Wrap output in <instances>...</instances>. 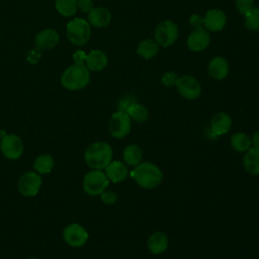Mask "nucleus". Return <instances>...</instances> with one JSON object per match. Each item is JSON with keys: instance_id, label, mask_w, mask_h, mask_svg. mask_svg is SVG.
<instances>
[{"instance_id": "nucleus-1", "label": "nucleus", "mask_w": 259, "mask_h": 259, "mask_svg": "<svg viewBox=\"0 0 259 259\" xmlns=\"http://www.w3.org/2000/svg\"><path fill=\"white\" fill-rule=\"evenodd\" d=\"M135 182L145 189H153L159 186L163 179L161 169L151 162H141L130 172Z\"/></svg>"}, {"instance_id": "nucleus-2", "label": "nucleus", "mask_w": 259, "mask_h": 259, "mask_svg": "<svg viewBox=\"0 0 259 259\" xmlns=\"http://www.w3.org/2000/svg\"><path fill=\"white\" fill-rule=\"evenodd\" d=\"M113 151L111 146L102 141L94 142L87 147L84 153L86 164L94 170H103L112 161Z\"/></svg>"}, {"instance_id": "nucleus-3", "label": "nucleus", "mask_w": 259, "mask_h": 259, "mask_svg": "<svg viewBox=\"0 0 259 259\" xmlns=\"http://www.w3.org/2000/svg\"><path fill=\"white\" fill-rule=\"evenodd\" d=\"M90 82V71L85 64L75 63L68 67L61 76L62 86L69 91L85 88Z\"/></svg>"}, {"instance_id": "nucleus-4", "label": "nucleus", "mask_w": 259, "mask_h": 259, "mask_svg": "<svg viewBox=\"0 0 259 259\" xmlns=\"http://www.w3.org/2000/svg\"><path fill=\"white\" fill-rule=\"evenodd\" d=\"M67 37L75 46H84L91 37V25L84 18H73L66 26Z\"/></svg>"}, {"instance_id": "nucleus-5", "label": "nucleus", "mask_w": 259, "mask_h": 259, "mask_svg": "<svg viewBox=\"0 0 259 259\" xmlns=\"http://www.w3.org/2000/svg\"><path fill=\"white\" fill-rule=\"evenodd\" d=\"M109 180L102 170L89 171L83 178V190L91 196L100 195L108 186Z\"/></svg>"}, {"instance_id": "nucleus-6", "label": "nucleus", "mask_w": 259, "mask_h": 259, "mask_svg": "<svg viewBox=\"0 0 259 259\" xmlns=\"http://www.w3.org/2000/svg\"><path fill=\"white\" fill-rule=\"evenodd\" d=\"M179 30L177 24L169 19L158 23L154 31V39L160 47L168 48L174 45L178 38Z\"/></svg>"}, {"instance_id": "nucleus-7", "label": "nucleus", "mask_w": 259, "mask_h": 259, "mask_svg": "<svg viewBox=\"0 0 259 259\" xmlns=\"http://www.w3.org/2000/svg\"><path fill=\"white\" fill-rule=\"evenodd\" d=\"M132 128V118L130 115L122 111H115L112 113L109 122L108 131L115 139H122L126 137Z\"/></svg>"}, {"instance_id": "nucleus-8", "label": "nucleus", "mask_w": 259, "mask_h": 259, "mask_svg": "<svg viewBox=\"0 0 259 259\" xmlns=\"http://www.w3.org/2000/svg\"><path fill=\"white\" fill-rule=\"evenodd\" d=\"M0 151L5 158L9 160H17L24 152L23 142L15 134L5 135L0 141Z\"/></svg>"}, {"instance_id": "nucleus-9", "label": "nucleus", "mask_w": 259, "mask_h": 259, "mask_svg": "<svg viewBox=\"0 0 259 259\" xmlns=\"http://www.w3.org/2000/svg\"><path fill=\"white\" fill-rule=\"evenodd\" d=\"M41 176L34 171L23 173L17 182V189L23 196H35L41 187Z\"/></svg>"}, {"instance_id": "nucleus-10", "label": "nucleus", "mask_w": 259, "mask_h": 259, "mask_svg": "<svg viewBox=\"0 0 259 259\" xmlns=\"http://www.w3.org/2000/svg\"><path fill=\"white\" fill-rule=\"evenodd\" d=\"M178 93L187 100H194L200 96L201 85L199 81L190 75H183L178 77L175 84Z\"/></svg>"}, {"instance_id": "nucleus-11", "label": "nucleus", "mask_w": 259, "mask_h": 259, "mask_svg": "<svg viewBox=\"0 0 259 259\" xmlns=\"http://www.w3.org/2000/svg\"><path fill=\"white\" fill-rule=\"evenodd\" d=\"M63 239L71 247L79 248L84 246L89 238L86 229L78 223H73L66 226L63 230Z\"/></svg>"}, {"instance_id": "nucleus-12", "label": "nucleus", "mask_w": 259, "mask_h": 259, "mask_svg": "<svg viewBox=\"0 0 259 259\" xmlns=\"http://www.w3.org/2000/svg\"><path fill=\"white\" fill-rule=\"evenodd\" d=\"M228 18L226 13L219 8H211L207 10L202 17V26L211 32L222 30L227 24Z\"/></svg>"}, {"instance_id": "nucleus-13", "label": "nucleus", "mask_w": 259, "mask_h": 259, "mask_svg": "<svg viewBox=\"0 0 259 259\" xmlns=\"http://www.w3.org/2000/svg\"><path fill=\"white\" fill-rule=\"evenodd\" d=\"M210 42L209 32L204 27H197L189 33L186 39L187 47L192 52L204 51Z\"/></svg>"}, {"instance_id": "nucleus-14", "label": "nucleus", "mask_w": 259, "mask_h": 259, "mask_svg": "<svg viewBox=\"0 0 259 259\" xmlns=\"http://www.w3.org/2000/svg\"><path fill=\"white\" fill-rule=\"evenodd\" d=\"M60 40V35L57 30L53 28H45L36 33L34 37V45L39 51H48L54 49Z\"/></svg>"}, {"instance_id": "nucleus-15", "label": "nucleus", "mask_w": 259, "mask_h": 259, "mask_svg": "<svg viewBox=\"0 0 259 259\" xmlns=\"http://www.w3.org/2000/svg\"><path fill=\"white\" fill-rule=\"evenodd\" d=\"M230 67L228 61L222 56H215L208 62V75L215 80H224L229 75Z\"/></svg>"}, {"instance_id": "nucleus-16", "label": "nucleus", "mask_w": 259, "mask_h": 259, "mask_svg": "<svg viewBox=\"0 0 259 259\" xmlns=\"http://www.w3.org/2000/svg\"><path fill=\"white\" fill-rule=\"evenodd\" d=\"M104 170L108 180L113 183H120L130 175L127 165L121 161H111Z\"/></svg>"}, {"instance_id": "nucleus-17", "label": "nucleus", "mask_w": 259, "mask_h": 259, "mask_svg": "<svg viewBox=\"0 0 259 259\" xmlns=\"http://www.w3.org/2000/svg\"><path fill=\"white\" fill-rule=\"evenodd\" d=\"M111 12L105 7H93L88 12V22L91 26L102 28L107 26L111 21Z\"/></svg>"}, {"instance_id": "nucleus-18", "label": "nucleus", "mask_w": 259, "mask_h": 259, "mask_svg": "<svg viewBox=\"0 0 259 259\" xmlns=\"http://www.w3.org/2000/svg\"><path fill=\"white\" fill-rule=\"evenodd\" d=\"M108 64L106 54L101 50H92L86 55L85 66L92 72L102 71Z\"/></svg>"}, {"instance_id": "nucleus-19", "label": "nucleus", "mask_w": 259, "mask_h": 259, "mask_svg": "<svg viewBox=\"0 0 259 259\" xmlns=\"http://www.w3.org/2000/svg\"><path fill=\"white\" fill-rule=\"evenodd\" d=\"M232 118L226 112L215 113L210 120V132L215 136H222L229 133L232 127Z\"/></svg>"}, {"instance_id": "nucleus-20", "label": "nucleus", "mask_w": 259, "mask_h": 259, "mask_svg": "<svg viewBox=\"0 0 259 259\" xmlns=\"http://www.w3.org/2000/svg\"><path fill=\"white\" fill-rule=\"evenodd\" d=\"M148 250L154 254L159 255L164 253L168 248V237L164 232H154L147 241Z\"/></svg>"}, {"instance_id": "nucleus-21", "label": "nucleus", "mask_w": 259, "mask_h": 259, "mask_svg": "<svg viewBox=\"0 0 259 259\" xmlns=\"http://www.w3.org/2000/svg\"><path fill=\"white\" fill-rule=\"evenodd\" d=\"M159 51L160 46L154 38H145L141 40L137 47V54L145 60L154 59Z\"/></svg>"}, {"instance_id": "nucleus-22", "label": "nucleus", "mask_w": 259, "mask_h": 259, "mask_svg": "<svg viewBox=\"0 0 259 259\" xmlns=\"http://www.w3.org/2000/svg\"><path fill=\"white\" fill-rule=\"evenodd\" d=\"M245 170L252 175H259V149L251 147L243 158Z\"/></svg>"}, {"instance_id": "nucleus-23", "label": "nucleus", "mask_w": 259, "mask_h": 259, "mask_svg": "<svg viewBox=\"0 0 259 259\" xmlns=\"http://www.w3.org/2000/svg\"><path fill=\"white\" fill-rule=\"evenodd\" d=\"M122 158L127 166L135 167L142 162L143 150L138 145H127L122 151Z\"/></svg>"}, {"instance_id": "nucleus-24", "label": "nucleus", "mask_w": 259, "mask_h": 259, "mask_svg": "<svg viewBox=\"0 0 259 259\" xmlns=\"http://www.w3.org/2000/svg\"><path fill=\"white\" fill-rule=\"evenodd\" d=\"M55 165V161L52 155L50 154H40L38 155L33 162V171L37 174L46 175L52 172Z\"/></svg>"}, {"instance_id": "nucleus-25", "label": "nucleus", "mask_w": 259, "mask_h": 259, "mask_svg": "<svg viewBox=\"0 0 259 259\" xmlns=\"http://www.w3.org/2000/svg\"><path fill=\"white\" fill-rule=\"evenodd\" d=\"M230 144L232 148L239 153L247 152L252 147L251 138L243 132L234 133L230 138Z\"/></svg>"}, {"instance_id": "nucleus-26", "label": "nucleus", "mask_w": 259, "mask_h": 259, "mask_svg": "<svg viewBox=\"0 0 259 259\" xmlns=\"http://www.w3.org/2000/svg\"><path fill=\"white\" fill-rule=\"evenodd\" d=\"M55 7L64 17H72L78 10L77 0H56Z\"/></svg>"}, {"instance_id": "nucleus-27", "label": "nucleus", "mask_w": 259, "mask_h": 259, "mask_svg": "<svg viewBox=\"0 0 259 259\" xmlns=\"http://www.w3.org/2000/svg\"><path fill=\"white\" fill-rule=\"evenodd\" d=\"M126 113L130 115V117L132 118V120H135L136 122H145L148 120L149 118V110L148 108L139 103L138 101L135 102L126 111Z\"/></svg>"}, {"instance_id": "nucleus-28", "label": "nucleus", "mask_w": 259, "mask_h": 259, "mask_svg": "<svg viewBox=\"0 0 259 259\" xmlns=\"http://www.w3.org/2000/svg\"><path fill=\"white\" fill-rule=\"evenodd\" d=\"M245 26L249 30L259 31V6H255L247 14L244 15Z\"/></svg>"}, {"instance_id": "nucleus-29", "label": "nucleus", "mask_w": 259, "mask_h": 259, "mask_svg": "<svg viewBox=\"0 0 259 259\" xmlns=\"http://www.w3.org/2000/svg\"><path fill=\"white\" fill-rule=\"evenodd\" d=\"M177 79L178 76L174 71H166L161 76V84L165 87H172L175 86Z\"/></svg>"}, {"instance_id": "nucleus-30", "label": "nucleus", "mask_w": 259, "mask_h": 259, "mask_svg": "<svg viewBox=\"0 0 259 259\" xmlns=\"http://www.w3.org/2000/svg\"><path fill=\"white\" fill-rule=\"evenodd\" d=\"M254 7V0H236V8L242 15L247 14Z\"/></svg>"}, {"instance_id": "nucleus-31", "label": "nucleus", "mask_w": 259, "mask_h": 259, "mask_svg": "<svg viewBox=\"0 0 259 259\" xmlns=\"http://www.w3.org/2000/svg\"><path fill=\"white\" fill-rule=\"evenodd\" d=\"M135 102H137V99H136L135 96H133V95H126V96L122 97V98L118 101V103H117V110L126 113L127 109H128Z\"/></svg>"}, {"instance_id": "nucleus-32", "label": "nucleus", "mask_w": 259, "mask_h": 259, "mask_svg": "<svg viewBox=\"0 0 259 259\" xmlns=\"http://www.w3.org/2000/svg\"><path fill=\"white\" fill-rule=\"evenodd\" d=\"M100 199L105 204H113V203H115L117 201L118 197H117V194L114 193L113 191H109V190L105 189L100 194Z\"/></svg>"}, {"instance_id": "nucleus-33", "label": "nucleus", "mask_w": 259, "mask_h": 259, "mask_svg": "<svg viewBox=\"0 0 259 259\" xmlns=\"http://www.w3.org/2000/svg\"><path fill=\"white\" fill-rule=\"evenodd\" d=\"M77 7L82 12L88 13L94 7V3L93 0H77Z\"/></svg>"}, {"instance_id": "nucleus-34", "label": "nucleus", "mask_w": 259, "mask_h": 259, "mask_svg": "<svg viewBox=\"0 0 259 259\" xmlns=\"http://www.w3.org/2000/svg\"><path fill=\"white\" fill-rule=\"evenodd\" d=\"M189 22L192 26H194L195 28L197 27H203L202 26V18L199 17V15H192L189 19Z\"/></svg>"}, {"instance_id": "nucleus-35", "label": "nucleus", "mask_w": 259, "mask_h": 259, "mask_svg": "<svg viewBox=\"0 0 259 259\" xmlns=\"http://www.w3.org/2000/svg\"><path fill=\"white\" fill-rule=\"evenodd\" d=\"M85 59H86V55L81 52V51H78L74 54V60H75V63H78V64H85Z\"/></svg>"}, {"instance_id": "nucleus-36", "label": "nucleus", "mask_w": 259, "mask_h": 259, "mask_svg": "<svg viewBox=\"0 0 259 259\" xmlns=\"http://www.w3.org/2000/svg\"><path fill=\"white\" fill-rule=\"evenodd\" d=\"M251 145L253 148L259 149V131L255 132L251 137Z\"/></svg>"}, {"instance_id": "nucleus-37", "label": "nucleus", "mask_w": 259, "mask_h": 259, "mask_svg": "<svg viewBox=\"0 0 259 259\" xmlns=\"http://www.w3.org/2000/svg\"><path fill=\"white\" fill-rule=\"evenodd\" d=\"M28 259H38V258H34V257H32V258H28Z\"/></svg>"}]
</instances>
